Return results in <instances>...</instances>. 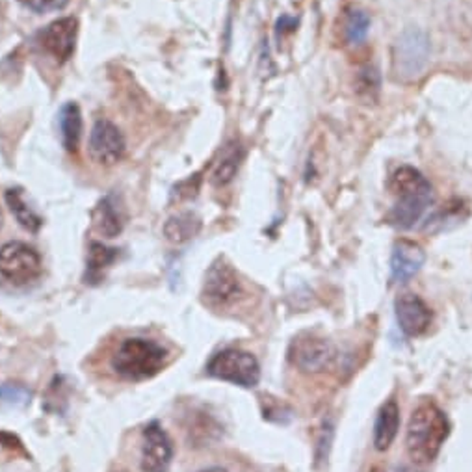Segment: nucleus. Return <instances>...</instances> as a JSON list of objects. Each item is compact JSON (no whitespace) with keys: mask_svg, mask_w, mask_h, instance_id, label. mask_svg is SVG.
<instances>
[{"mask_svg":"<svg viewBox=\"0 0 472 472\" xmlns=\"http://www.w3.org/2000/svg\"><path fill=\"white\" fill-rule=\"evenodd\" d=\"M389 188L394 194L396 203L387 216V222L396 229H411L420 222L426 208L433 201L429 180L419 169L402 166L392 173Z\"/></svg>","mask_w":472,"mask_h":472,"instance_id":"1","label":"nucleus"},{"mask_svg":"<svg viewBox=\"0 0 472 472\" xmlns=\"http://www.w3.org/2000/svg\"><path fill=\"white\" fill-rule=\"evenodd\" d=\"M450 435V422L447 415L426 400L420 402L409 419L408 435H406V448L409 458L417 465H428L439 456L445 441Z\"/></svg>","mask_w":472,"mask_h":472,"instance_id":"2","label":"nucleus"},{"mask_svg":"<svg viewBox=\"0 0 472 472\" xmlns=\"http://www.w3.org/2000/svg\"><path fill=\"white\" fill-rule=\"evenodd\" d=\"M168 362V350L157 341L125 339L114 353L112 371L129 381H143L157 376Z\"/></svg>","mask_w":472,"mask_h":472,"instance_id":"3","label":"nucleus"},{"mask_svg":"<svg viewBox=\"0 0 472 472\" xmlns=\"http://www.w3.org/2000/svg\"><path fill=\"white\" fill-rule=\"evenodd\" d=\"M429 38L420 28L404 30L392 45V75L400 82H413L428 67Z\"/></svg>","mask_w":472,"mask_h":472,"instance_id":"4","label":"nucleus"},{"mask_svg":"<svg viewBox=\"0 0 472 472\" xmlns=\"http://www.w3.org/2000/svg\"><path fill=\"white\" fill-rule=\"evenodd\" d=\"M207 372L216 380L229 381L244 389H253L261 381V365L257 357L235 348L216 353L208 361Z\"/></svg>","mask_w":472,"mask_h":472,"instance_id":"5","label":"nucleus"},{"mask_svg":"<svg viewBox=\"0 0 472 472\" xmlns=\"http://www.w3.org/2000/svg\"><path fill=\"white\" fill-rule=\"evenodd\" d=\"M337 359V348L328 339L311 333L298 335L288 346V361L302 372L316 374L328 371Z\"/></svg>","mask_w":472,"mask_h":472,"instance_id":"6","label":"nucleus"},{"mask_svg":"<svg viewBox=\"0 0 472 472\" xmlns=\"http://www.w3.org/2000/svg\"><path fill=\"white\" fill-rule=\"evenodd\" d=\"M43 272L40 253L24 242H8L0 247V275L14 284H26Z\"/></svg>","mask_w":472,"mask_h":472,"instance_id":"7","label":"nucleus"},{"mask_svg":"<svg viewBox=\"0 0 472 472\" xmlns=\"http://www.w3.org/2000/svg\"><path fill=\"white\" fill-rule=\"evenodd\" d=\"M242 293L236 270L224 259L217 257L205 274L203 302L212 309H222L233 303Z\"/></svg>","mask_w":472,"mask_h":472,"instance_id":"8","label":"nucleus"},{"mask_svg":"<svg viewBox=\"0 0 472 472\" xmlns=\"http://www.w3.org/2000/svg\"><path fill=\"white\" fill-rule=\"evenodd\" d=\"M125 151L127 141L120 127L108 120L95 121L88 141L92 160L101 166H116L125 157Z\"/></svg>","mask_w":472,"mask_h":472,"instance_id":"9","label":"nucleus"},{"mask_svg":"<svg viewBox=\"0 0 472 472\" xmlns=\"http://www.w3.org/2000/svg\"><path fill=\"white\" fill-rule=\"evenodd\" d=\"M79 38V21L75 17H62L47 24L38 34L40 47L58 63H65L75 54Z\"/></svg>","mask_w":472,"mask_h":472,"instance_id":"10","label":"nucleus"},{"mask_svg":"<svg viewBox=\"0 0 472 472\" xmlns=\"http://www.w3.org/2000/svg\"><path fill=\"white\" fill-rule=\"evenodd\" d=\"M173 459V445L168 433L155 420L143 428L141 470L143 472H168Z\"/></svg>","mask_w":472,"mask_h":472,"instance_id":"11","label":"nucleus"},{"mask_svg":"<svg viewBox=\"0 0 472 472\" xmlns=\"http://www.w3.org/2000/svg\"><path fill=\"white\" fill-rule=\"evenodd\" d=\"M396 320L404 335L408 337H420L428 332L431 323V311L424 303L422 298L411 293H404L394 302Z\"/></svg>","mask_w":472,"mask_h":472,"instance_id":"12","label":"nucleus"},{"mask_svg":"<svg viewBox=\"0 0 472 472\" xmlns=\"http://www.w3.org/2000/svg\"><path fill=\"white\" fill-rule=\"evenodd\" d=\"M424 263L426 251L419 244L411 240H398L390 255V277L394 283H408L420 272Z\"/></svg>","mask_w":472,"mask_h":472,"instance_id":"13","label":"nucleus"},{"mask_svg":"<svg viewBox=\"0 0 472 472\" xmlns=\"http://www.w3.org/2000/svg\"><path fill=\"white\" fill-rule=\"evenodd\" d=\"M93 227L104 238H116L123 233L125 216L114 194L104 196L93 210Z\"/></svg>","mask_w":472,"mask_h":472,"instance_id":"14","label":"nucleus"},{"mask_svg":"<svg viewBox=\"0 0 472 472\" xmlns=\"http://www.w3.org/2000/svg\"><path fill=\"white\" fill-rule=\"evenodd\" d=\"M244 160V148L242 143L238 140H233L229 143H226L222 151H220V157H217L216 164H214V169H212V185L222 188V187H227L231 185L238 169H240V164Z\"/></svg>","mask_w":472,"mask_h":472,"instance_id":"15","label":"nucleus"},{"mask_svg":"<svg viewBox=\"0 0 472 472\" xmlns=\"http://www.w3.org/2000/svg\"><path fill=\"white\" fill-rule=\"evenodd\" d=\"M398 428H400V408H398L396 400H387L378 415H376V422H374V447L380 452H385L390 448V445L394 443L396 435H398Z\"/></svg>","mask_w":472,"mask_h":472,"instance_id":"16","label":"nucleus"},{"mask_svg":"<svg viewBox=\"0 0 472 472\" xmlns=\"http://www.w3.org/2000/svg\"><path fill=\"white\" fill-rule=\"evenodd\" d=\"M58 129L63 149L75 155L82 138V114L77 102H67L62 106L58 114Z\"/></svg>","mask_w":472,"mask_h":472,"instance_id":"17","label":"nucleus"},{"mask_svg":"<svg viewBox=\"0 0 472 472\" xmlns=\"http://www.w3.org/2000/svg\"><path fill=\"white\" fill-rule=\"evenodd\" d=\"M120 251L116 247L106 246L102 242H92L88 249V263H86V274L84 283L86 284H99L104 279L106 270L114 265L118 259Z\"/></svg>","mask_w":472,"mask_h":472,"instance_id":"18","label":"nucleus"},{"mask_svg":"<svg viewBox=\"0 0 472 472\" xmlns=\"http://www.w3.org/2000/svg\"><path fill=\"white\" fill-rule=\"evenodd\" d=\"M5 199H6V205H8L10 212L14 214L17 224L23 229H26L28 233H38L42 229V226H43L42 216L28 205V201L24 199V194H23L21 188L6 190Z\"/></svg>","mask_w":472,"mask_h":472,"instance_id":"19","label":"nucleus"},{"mask_svg":"<svg viewBox=\"0 0 472 472\" xmlns=\"http://www.w3.org/2000/svg\"><path fill=\"white\" fill-rule=\"evenodd\" d=\"M201 227L203 224L199 216H196L194 212H183V214L171 216L164 224V236L171 244H185L194 236H197Z\"/></svg>","mask_w":472,"mask_h":472,"instance_id":"20","label":"nucleus"},{"mask_svg":"<svg viewBox=\"0 0 472 472\" xmlns=\"http://www.w3.org/2000/svg\"><path fill=\"white\" fill-rule=\"evenodd\" d=\"M371 30V17L359 8H350L344 19V38L350 45H359L367 40Z\"/></svg>","mask_w":472,"mask_h":472,"instance_id":"21","label":"nucleus"},{"mask_svg":"<svg viewBox=\"0 0 472 472\" xmlns=\"http://www.w3.org/2000/svg\"><path fill=\"white\" fill-rule=\"evenodd\" d=\"M32 402V390L21 383L0 385V408L24 409Z\"/></svg>","mask_w":472,"mask_h":472,"instance_id":"22","label":"nucleus"},{"mask_svg":"<svg viewBox=\"0 0 472 472\" xmlns=\"http://www.w3.org/2000/svg\"><path fill=\"white\" fill-rule=\"evenodd\" d=\"M355 92L362 101H374L380 93V72L376 67H362L357 72Z\"/></svg>","mask_w":472,"mask_h":472,"instance_id":"23","label":"nucleus"},{"mask_svg":"<svg viewBox=\"0 0 472 472\" xmlns=\"http://www.w3.org/2000/svg\"><path fill=\"white\" fill-rule=\"evenodd\" d=\"M459 210H461V205H459V203H456L454 207L448 205V207L438 210L431 217H428V220H426L424 231H429V233L445 231V229H448L450 222H454V226H458L459 220H461Z\"/></svg>","mask_w":472,"mask_h":472,"instance_id":"24","label":"nucleus"},{"mask_svg":"<svg viewBox=\"0 0 472 472\" xmlns=\"http://www.w3.org/2000/svg\"><path fill=\"white\" fill-rule=\"evenodd\" d=\"M23 6L35 14H51V12H62L69 0H19Z\"/></svg>","mask_w":472,"mask_h":472,"instance_id":"25","label":"nucleus"},{"mask_svg":"<svg viewBox=\"0 0 472 472\" xmlns=\"http://www.w3.org/2000/svg\"><path fill=\"white\" fill-rule=\"evenodd\" d=\"M201 472H227V470H224V468H220V467H212V468H205V470H201Z\"/></svg>","mask_w":472,"mask_h":472,"instance_id":"26","label":"nucleus"},{"mask_svg":"<svg viewBox=\"0 0 472 472\" xmlns=\"http://www.w3.org/2000/svg\"><path fill=\"white\" fill-rule=\"evenodd\" d=\"M396 472H419V470H415V468H400V470H396Z\"/></svg>","mask_w":472,"mask_h":472,"instance_id":"27","label":"nucleus"},{"mask_svg":"<svg viewBox=\"0 0 472 472\" xmlns=\"http://www.w3.org/2000/svg\"><path fill=\"white\" fill-rule=\"evenodd\" d=\"M3 222H5V217H3V210H0V229H3Z\"/></svg>","mask_w":472,"mask_h":472,"instance_id":"28","label":"nucleus"}]
</instances>
